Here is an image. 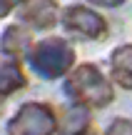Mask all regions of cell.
<instances>
[{
  "label": "cell",
  "instance_id": "9",
  "mask_svg": "<svg viewBox=\"0 0 132 135\" xmlns=\"http://www.w3.org/2000/svg\"><path fill=\"white\" fill-rule=\"evenodd\" d=\"M87 123H90L87 105L77 103V105H72L67 113H65V125H62V130L67 133V135H77V133L87 130Z\"/></svg>",
  "mask_w": 132,
  "mask_h": 135
},
{
  "label": "cell",
  "instance_id": "12",
  "mask_svg": "<svg viewBox=\"0 0 132 135\" xmlns=\"http://www.w3.org/2000/svg\"><path fill=\"white\" fill-rule=\"evenodd\" d=\"M90 3H95V5H102V8H117V5H122L125 0H90Z\"/></svg>",
  "mask_w": 132,
  "mask_h": 135
},
{
  "label": "cell",
  "instance_id": "6",
  "mask_svg": "<svg viewBox=\"0 0 132 135\" xmlns=\"http://www.w3.org/2000/svg\"><path fill=\"white\" fill-rule=\"evenodd\" d=\"M30 33L23 28V25H10L3 33V40H0V48L3 53H8L10 58H23V55L30 53Z\"/></svg>",
  "mask_w": 132,
  "mask_h": 135
},
{
  "label": "cell",
  "instance_id": "8",
  "mask_svg": "<svg viewBox=\"0 0 132 135\" xmlns=\"http://www.w3.org/2000/svg\"><path fill=\"white\" fill-rule=\"evenodd\" d=\"M25 88V75L18 63H5L0 68V95H13L15 90Z\"/></svg>",
  "mask_w": 132,
  "mask_h": 135
},
{
  "label": "cell",
  "instance_id": "10",
  "mask_svg": "<svg viewBox=\"0 0 132 135\" xmlns=\"http://www.w3.org/2000/svg\"><path fill=\"white\" fill-rule=\"evenodd\" d=\"M105 135H132V123L117 118V120L110 123V128L105 130Z\"/></svg>",
  "mask_w": 132,
  "mask_h": 135
},
{
  "label": "cell",
  "instance_id": "1",
  "mask_svg": "<svg viewBox=\"0 0 132 135\" xmlns=\"http://www.w3.org/2000/svg\"><path fill=\"white\" fill-rule=\"evenodd\" d=\"M65 90L72 100L82 103V105H95L102 108L112 100V85L105 80V75L97 70L95 65H80L72 70V75L65 83Z\"/></svg>",
  "mask_w": 132,
  "mask_h": 135
},
{
  "label": "cell",
  "instance_id": "5",
  "mask_svg": "<svg viewBox=\"0 0 132 135\" xmlns=\"http://www.w3.org/2000/svg\"><path fill=\"white\" fill-rule=\"evenodd\" d=\"M20 18H23V23L33 25L38 30L52 28L57 20V3L55 0H23Z\"/></svg>",
  "mask_w": 132,
  "mask_h": 135
},
{
  "label": "cell",
  "instance_id": "4",
  "mask_svg": "<svg viewBox=\"0 0 132 135\" xmlns=\"http://www.w3.org/2000/svg\"><path fill=\"white\" fill-rule=\"evenodd\" d=\"M65 28L80 38H90V40H97L107 33L105 18L95 10L85 8V5H72L65 10Z\"/></svg>",
  "mask_w": 132,
  "mask_h": 135
},
{
  "label": "cell",
  "instance_id": "2",
  "mask_svg": "<svg viewBox=\"0 0 132 135\" xmlns=\"http://www.w3.org/2000/svg\"><path fill=\"white\" fill-rule=\"evenodd\" d=\"M72 63H75L72 48H70L65 40H60V38L43 40V43H38L33 48V53H30V65H33V70L38 73V75L47 78V80L65 75V73L72 68Z\"/></svg>",
  "mask_w": 132,
  "mask_h": 135
},
{
  "label": "cell",
  "instance_id": "7",
  "mask_svg": "<svg viewBox=\"0 0 132 135\" xmlns=\"http://www.w3.org/2000/svg\"><path fill=\"white\" fill-rule=\"evenodd\" d=\"M112 78L122 88H132V45H120L112 53Z\"/></svg>",
  "mask_w": 132,
  "mask_h": 135
},
{
  "label": "cell",
  "instance_id": "11",
  "mask_svg": "<svg viewBox=\"0 0 132 135\" xmlns=\"http://www.w3.org/2000/svg\"><path fill=\"white\" fill-rule=\"evenodd\" d=\"M23 3V0H0V18H5V15H10L18 5Z\"/></svg>",
  "mask_w": 132,
  "mask_h": 135
},
{
  "label": "cell",
  "instance_id": "13",
  "mask_svg": "<svg viewBox=\"0 0 132 135\" xmlns=\"http://www.w3.org/2000/svg\"><path fill=\"white\" fill-rule=\"evenodd\" d=\"M77 135H95V133H90V130H82V133H77Z\"/></svg>",
  "mask_w": 132,
  "mask_h": 135
},
{
  "label": "cell",
  "instance_id": "3",
  "mask_svg": "<svg viewBox=\"0 0 132 135\" xmlns=\"http://www.w3.org/2000/svg\"><path fill=\"white\" fill-rule=\"evenodd\" d=\"M57 120L45 103H25L8 123V135H55Z\"/></svg>",
  "mask_w": 132,
  "mask_h": 135
}]
</instances>
